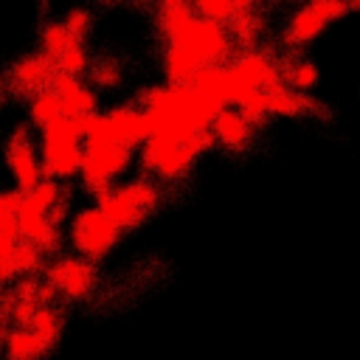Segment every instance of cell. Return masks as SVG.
<instances>
[{
	"mask_svg": "<svg viewBox=\"0 0 360 360\" xmlns=\"http://www.w3.org/2000/svg\"><path fill=\"white\" fill-rule=\"evenodd\" d=\"M360 3L346 0H309L290 11V17L281 22L278 42L284 51H301L307 42H312L318 34H323L335 20L357 11Z\"/></svg>",
	"mask_w": 360,
	"mask_h": 360,
	"instance_id": "cell-8",
	"label": "cell"
},
{
	"mask_svg": "<svg viewBox=\"0 0 360 360\" xmlns=\"http://www.w3.org/2000/svg\"><path fill=\"white\" fill-rule=\"evenodd\" d=\"M37 138H39L45 177L59 180V183H70L73 177L82 174L84 132H82V124L76 118L62 115L53 124H48L45 129H39Z\"/></svg>",
	"mask_w": 360,
	"mask_h": 360,
	"instance_id": "cell-6",
	"label": "cell"
},
{
	"mask_svg": "<svg viewBox=\"0 0 360 360\" xmlns=\"http://www.w3.org/2000/svg\"><path fill=\"white\" fill-rule=\"evenodd\" d=\"M25 110H28V124L37 127V132L65 115V107H62V101H59V96H56L53 87L34 93V96L25 101Z\"/></svg>",
	"mask_w": 360,
	"mask_h": 360,
	"instance_id": "cell-20",
	"label": "cell"
},
{
	"mask_svg": "<svg viewBox=\"0 0 360 360\" xmlns=\"http://www.w3.org/2000/svg\"><path fill=\"white\" fill-rule=\"evenodd\" d=\"M211 132H214L217 146H222V149H228V152H245V149H250L253 141L259 138L262 127H256L239 107L228 104V107H222V110L214 115Z\"/></svg>",
	"mask_w": 360,
	"mask_h": 360,
	"instance_id": "cell-14",
	"label": "cell"
},
{
	"mask_svg": "<svg viewBox=\"0 0 360 360\" xmlns=\"http://www.w3.org/2000/svg\"><path fill=\"white\" fill-rule=\"evenodd\" d=\"M214 143L211 129H155L138 149V172L155 177L160 186H177Z\"/></svg>",
	"mask_w": 360,
	"mask_h": 360,
	"instance_id": "cell-2",
	"label": "cell"
},
{
	"mask_svg": "<svg viewBox=\"0 0 360 360\" xmlns=\"http://www.w3.org/2000/svg\"><path fill=\"white\" fill-rule=\"evenodd\" d=\"M62 22L70 28V34H73L76 39L84 42V37L93 31V11L84 8V6H73V8H68V11L62 14Z\"/></svg>",
	"mask_w": 360,
	"mask_h": 360,
	"instance_id": "cell-26",
	"label": "cell"
},
{
	"mask_svg": "<svg viewBox=\"0 0 360 360\" xmlns=\"http://www.w3.org/2000/svg\"><path fill=\"white\" fill-rule=\"evenodd\" d=\"M76 42H82V39H76V37L70 34V28L62 22V17L42 22L39 31H37V45H39V51L51 53L53 59H59V56H62L68 48H73Z\"/></svg>",
	"mask_w": 360,
	"mask_h": 360,
	"instance_id": "cell-21",
	"label": "cell"
},
{
	"mask_svg": "<svg viewBox=\"0 0 360 360\" xmlns=\"http://www.w3.org/2000/svg\"><path fill=\"white\" fill-rule=\"evenodd\" d=\"M53 90H56V96L65 107V115L82 121V118L98 112V93L87 79L59 73V79L53 82Z\"/></svg>",
	"mask_w": 360,
	"mask_h": 360,
	"instance_id": "cell-15",
	"label": "cell"
},
{
	"mask_svg": "<svg viewBox=\"0 0 360 360\" xmlns=\"http://www.w3.org/2000/svg\"><path fill=\"white\" fill-rule=\"evenodd\" d=\"M264 28H267V20L262 14L259 6L253 3H245V8L233 17V22L228 25L231 37H233V45L236 51H250V48H262V37H264Z\"/></svg>",
	"mask_w": 360,
	"mask_h": 360,
	"instance_id": "cell-18",
	"label": "cell"
},
{
	"mask_svg": "<svg viewBox=\"0 0 360 360\" xmlns=\"http://www.w3.org/2000/svg\"><path fill=\"white\" fill-rule=\"evenodd\" d=\"M121 236H124V231L98 205L79 208L68 225V242H70L73 253H79L90 262H101L121 242Z\"/></svg>",
	"mask_w": 360,
	"mask_h": 360,
	"instance_id": "cell-10",
	"label": "cell"
},
{
	"mask_svg": "<svg viewBox=\"0 0 360 360\" xmlns=\"http://www.w3.org/2000/svg\"><path fill=\"white\" fill-rule=\"evenodd\" d=\"M70 214V188L68 183L45 177L34 188L25 191V202L20 211V236L34 242L48 259L65 253V219Z\"/></svg>",
	"mask_w": 360,
	"mask_h": 360,
	"instance_id": "cell-3",
	"label": "cell"
},
{
	"mask_svg": "<svg viewBox=\"0 0 360 360\" xmlns=\"http://www.w3.org/2000/svg\"><path fill=\"white\" fill-rule=\"evenodd\" d=\"M6 166L11 174V186L28 191L37 183L45 180V166H42V152H39V138H34L31 124H17L6 135Z\"/></svg>",
	"mask_w": 360,
	"mask_h": 360,
	"instance_id": "cell-13",
	"label": "cell"
},
{
	"mask_svg": "<svg viewBox=\"0 0 360 360\" xmlns=\"http://www.w3.org/2000/svg\"><path fill=\"white\" fill-rule=\"evenodd\" d=\"M278 70H281V82L292 90H301V93H309L321 79L318 65L312 59H307L301 51H281L278 53Z\"/></svg>",
	"mask_w": 360,
	"mask_h": 360,
	"instance_id": "cell-17",
	"label": "cell"
},
{
	"mask_svg": "<svg viewBox=\"0 0 360 360\" xmlns=\"http://www.w3.org/2000/svg\"><path fill=\"white\" fill-rule=\"evenodd\" d=\"M264 98H267V112L270 115H278V118H298V115H315L318 110L326 112V107L312 96V93H301V90H292L287 87L284 82L273 84L264 90Z\"/></svg>",
	"mask_w": 360,
	"mask_h": 360,
	"instance_id": "cell-16",
	"label": "cell"
},
{
	"mask_svg": "<svg viewBox=\"0 0 360 360\" xmlns=\"http://www.w3.org/2000/svg\"><path fill=\"white\" fill-rule=\"evenodd\" d=\"M194 8H197L200 17L214 20V22H219V25L228 28L233 22V17L245 8V0H197Z\"/></svg>",
	"mask_w": 360,
	"mask_h": 360,
	"instance_id": "cell-23",
	"label": "cell"
},
{
	"mask_svg": "<svg viewBox=\"0 0 360 360\" xmlns=\"http://www.w3.org/2000/svg\"><path fill=\"white\" fill-rule=\"evenodd\" d=\"M28 329H34V332L53 349V346L59 343V338H62V329H65V312H62V307H59V304H45V307L31 318Z\"/></svg>",
	"mask_w": 360,
	"mask_h": 360,
	"instance_id": "cell-22",
	"label": "cell"
},
{
	"mask_svg": "<svg viewBox=\"0 0 360 360\" xmlns=\"http://www.w3.org/2000/svg\"><path fill=\"white\" fill-rule=\"evenodd\" d=\"M59 79V62L45 53V51H31V53H22L17 56L8 68H6V79H3V87H6V96L8 98H22L28 101L34 93L39 90H51L53 82Z\"/></svg>",
	"mask_w": 360,
	"mask_h": 360,
	"instance_id": "cell-12",
	"label": "cell"
},
{
	"mask_svg": "<svg viewBox=\"0 0 360 360\" xmlns=\"http://www.w3.org/2000/svg\"><path fill=\"white\" fill-rule=\"evenodd\" d=\"M121 73H124V68L118 65V59L98 56L90 68V84L93 87H115L121 82Z\"/></svg>",
	"mask_w": 360,
	"mask_h": 360,
	"instance_id": "cell-25",
	"label": "cell"
},
{
	"mask_svg": "<svg viewBox=\"0 0 360 360\" xmlns=\"http://www.w3.org/2000/svg\"><path fill=\"white\" fill-rule=\"evenodd\" d=\"M59 73H68V76H82L90 73L93 68V59H90V51H87V42H76L73 48H68L59 59Z\"/></svg>",
	"mask_w": 360,
	"mask_h": 360,
	"instance_id": "cell-24",
	"label": "cell"
},
{
	"mask_svg": "<svg viewBox=\"0 0 360 360\" xmlns=\"http://www.w3.org/2000/svg\"><path fill=\"white\" fill-rule=\"evenodd\" d=\"M163 202V186L143 174V172H135L129 174L127 180H121L118 186H112L110 191H104L96 205L127 233V231H135L138 225H143Z\"/></svg>",
	"mask_w": 360,
	"mask_h": 360,
	"instance_id": "cell-5",
	"label": "cell"
},
{
	"mask_svg": "<svg viewBox=\"0 0 360 360\" xmlns=\"http://www.w3.org/2000/svg\"><path fill=\"white\" fill-rule=\"evenodd\" d=\"M155 31L160 39V70L172 84H191L202 70L228 65L236 56L231 31L200 17L194 3L186 0L158 3Z\"/></svg>",
	"mask_w": 360,
	"mask_h": 360,
	"instance_id": "cell-1",
	"label": "cell"
},
{
	"mask_svg": "<svg viewBox=\"0 0 360 360\" xmlns=\"http://www.w3.org/2000/svg\"><path fill=\"white\" fill-rule=\"evenodd\" d=\"M45 278L53 287V292L62 301H87L98 290V267L96 262L79 256V253H59L48 259Z\"/></svg>",
	"mask_w": 360,
	"mask_h": 360,
	"instance_id": "cell-11",
	"label": "cell"
},
{
	"mask_svg": "<svg viewBox=\"0 0 360 360\" xmlns=\"http://www.w3.org/2000/svg\"><path fill=\"white\" fill-rule=\"evenodd\" d=\"M141 110L146 112L152 132L155 129H191L202 132L211 129L217 110L194 90V84H152L138 98Z\"/></svg>",
	"mask_w": 360,
	"mask_h": 360,
	"instance_id": "cell-4",
	"label": "cell"
},
{
	"mask_svg": "<svg viewBox=\"0 0 360 360\" xmlns=\"http://www.w3.org/2000/svg\"><path fill=\"white\" fill-rule=\"evenodd\" d=\"M138 163V149L127 143H104V141H84V163H82V186L84 191L98 200L104 191L118 186L129 177L132 166Z\"/></svg>",
	"mask_w": 360,
	"mask_h": 360,
	"instance_id": "cell-7",
	"label": "cell"
},
{
	"mask_svg": "<svg viewBox=\"0 0 360 360\" xmlns=\"http://www.w3.org/2000/svg\"><path fill=\"white\" fill-rule=\"evenodd\" d=\"M228 73V90H231V104H239L256 90L273 87L281 82L278 70V53L273 48H250V51H236V56L225 65Z\"/></svg>",
	"mask_w": 360,
	"mask_h": 360,
	"instance_id": "cell-9",
	"label": "cell"
},
{
	"mask_svg": "<svg viewBox=\"0 0 360 360\" xmlns=\"http://www.w3.org/2000/svg\"><path fill=\"white\" fill-rule=\"evenodd\" d=\"M3 352L6 360H42L51 346L28 326H14L3 335Z\"/></svg>",
	"mask_w": 360,
	"mask_h": 360,
	"instance_id": "cell-19",
	"label": "cell"
}]
</instances>
